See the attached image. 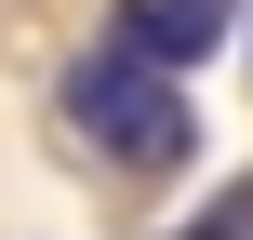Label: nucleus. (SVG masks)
I'll list each match as a JSON object with an SVG mask.
<instances>
[{
  "label": "nucleus",
  "mask_w": 253,
  "mask_h": 240,
  "mask_svg": "<svg viewBox=\"0 0 253 240\" xmlns=\"http://www.w3.org/2000/svg\"><path fill=\"white\" fill-rule=\"evenodd\" d=\"M227 27H240V0H120V27H107V40H120L133 67L187 80V67H200V53L227 40Z\"/></svg>",
  "instance_id": "nucleus-2"
},
{
  "label": "nucleus",
  "mask_w": 253,
  "mask_h": 240,
  "mask_svg": "<svg viewBox=\"0 0 253 240\" xmlns=\"http://www.w3.org/2000/svg\"><path fill=\"white\" fill-rule=\"evenodd\" d=\"M187 240H253V187H227V200H213V214H200Z\"/></svg>",
  "instance_id": "nucleus-3"
},
{
  "label": "nucleus",
  "mask_w": 253,
  "mask_h": 240,
  "mask_svg": "<svg viewBox=\"0 0 253 240\" xmlns=\"http://www.w3.org/2000/svg\"><path fill=\"white\" fill-rule=\"evenodd\" d=\"M240 53H253V13H240Z\"/></svg>",
  "instance_id": "nucleus-4"
},
{
  "label": "nucleus",
  "mask_w": 253,
  "mask_h": 240,
  "mask_svg": "<svg viewBox=\"0 0 253 240\" xmlns=\"http://www.w3.org/2000/svg\"><path fill=\"white\" fill-rule=\"evenodd\" d=\"M53 107H67V120L120 160V174H187V160H200V107H187L160 67H133L120 40H93V53L53 80Z\"/></svg>",
  "instance_id": "nucleus-1"
}]
</instances>
